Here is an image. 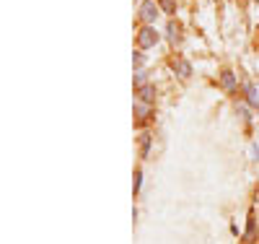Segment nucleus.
Segmentation results:
<instances>
[{"label":"nucleus","mask_w":259,"mask_h":244,"mask_svg":"<svg viewBox=\"0 0 259 244\" xmlns=\"http://www.w3.org/2000/svg\"><path fill=\"white\" fill-rule=\"evenodd\" d=\"M254 229H256V224H254V216H249V231H246V239H249V241L254 239Z\"/></svg>","instance_id":"11"},{"label":"nucleus","mask_w":259,"mask_h":244,"mask_svg":"<svg viewBox=\"0 0 259 244\" xmlns=\"http://www.w3.org/2000/svg\"><path fill=\"white\" fill-rule=\"evenodd\" d=\"M158 18V8L153 0H145V3L140 6V21L143 24H153V21Z\"/></svg>","instance_id":"2"},{"label":"nucleus","mask_w":259,"mask_h":244,"mask_svg":"<svg viewBox=\"0 0 259 244\" xmlns=\"http://www.w3.org/2000/svg\"><path fill=\"white\" fill-rule=\"evenodd\" d=\"M140 148H143V156H145L148 148H150V135H143V138H140Z\"/></svg>","instance_id":"12"},{"label":"nucleus","mask_w":259,"mask_h":244,"mask_svg":"<svg viewBox=\"0 0 259 244\" xmlns=\"http://www.w3.org/2000/svg\"><path fill=\"white\" fill-rule=\"evenodd\" d=\"M133 62H135L138 68H140V65L145 62V55H143V52H135V55H133Z\"/></svg>","instance_id":"13"},{"label":"nucleus","mask_w":259,"mask_h":244,"mask_svg":"<svg viewBox=\"0 0 259 244\" xmlns=\"http://www.w3.org/2000/svg\"><path fill=\"white\" fill-rule=\"evenodd\" d=\"M156 42H158V34H156V29H150V26H143V29H140V34H138V44H140V50L153 47Z\"/></svg>","instance_id":"1"},{"label":"nucleus","mask_w":259,"mask_h":244,"mask_svg":"<svg viewBox=\"0 0 259 244\" xmlns=\"http://www.w3.org/2000/svg\"><path fill=\"white\" fill-rule=\"evenodd\" d=\"M158 3H161V8H163L166 13H174V11H177V6H174V0H158Z\"/></svg>","instance_id":"9"},{"label":"nucleus","mask_w":259,"mask_h":244,"mask_svg":"<svg viewBox=\"0 0 259 244\" xmlns=\"http://www.w3.org/2000/svg\"><path fill=\"white\" fill-rule=\"evenodd\" d=\"M174 71H177L179 78H189L192 76V65L187 60H174Z\"/></svg>","instance_id":"5"},{"label":"nucleus","mask_w":259,"mask_h":244,"mask_svg":"<svg viewBox=\"0 0 259 244\" xmlns=\"http://www.w3.org/2000/svg\"><path fill=\"white\" fill-rule=\"evenodd\" d=\"M140 180H143V174H140V169L135 171V192H140Z\"/></svg>","instance_id":"14"},{"label":"nucleus","mask_w":259,"mask_h":244,"mask_svg":"<svg viewBox=\"0 0 259 244\" xmlns=\"http://www.w3.org/2000/svg\"><path fill=\"white\" fill-rule=\"evenodd\" d=\"M221 83H223V88H226V91H236V78H233V73H231V71H223V76H221Z\"/></svg>","instance_id":"7"},{"label":"nucleus","mask_w":259,"mask_h":244,"mask_svg":"<svg viewBox=\"0 0 259 244\" xmlns=\"http://www.w3.org/2000/svg\"><path fill=\"white\" fill-rule=\"evenodd\" d=\"M246 99H249L251 107H259V91H256L254 86H246Z\"/></svg>","instance_id":"8"},{"label":"nucleus","mask_w":259,"mask_h":244,"mask_svg":"<svg viewBox=\"0 0 259 244\" xmlns=\"http://www.w3.org/2000/svg\"><path fill=\"white\" fill-rule=\"evenodd\" d=\"M135 117H138V122H140V125H145L150 117H153V112H150V104L138 101V104H135Z\"/></svg>","instance_id":"3"},{"label":"nucleus","mask_w":259,"mask_h":244,"mask_svg":"<svg viewBox=\"0 0 259 244\" xmlns=\"http://www.w3.org/2000/svg\"><path fill=\"white\" fill-rule=\"evenodd\" d=\"M138 99L145 101V104H153V99H156V88H153V86H143V88H138Z\"/></svg>","instance_id":"4"},{"label":"nucleus","mask_w":259,"mask_h":244,"mask_svg":"<svg viewBox=\"0 0 259 244\" xmlns=\"http://www.w3.org/2000/svg\"><path fill=\"white\" fill-rule=\"evenodd\" d=\"M168 39H171V44L182 42V26L177 24V21H171V24H168Z\"/></svg>","instance_id":"6"},{"label":"nucleus","mask_w":259,"mask_h":244,"mask_svg":"<svg viewBox=\"0 0 259 244\" xmlns=\"http://www.w3.org/2000/svg\"><path fill=\"white\" fill-rule=\"evenodd\" d=\"M145 78H148V76H145V71H138V73H135V86H138V88H143V86H145Z\"/></svg>","instance_id":"10"}]
</instances>
